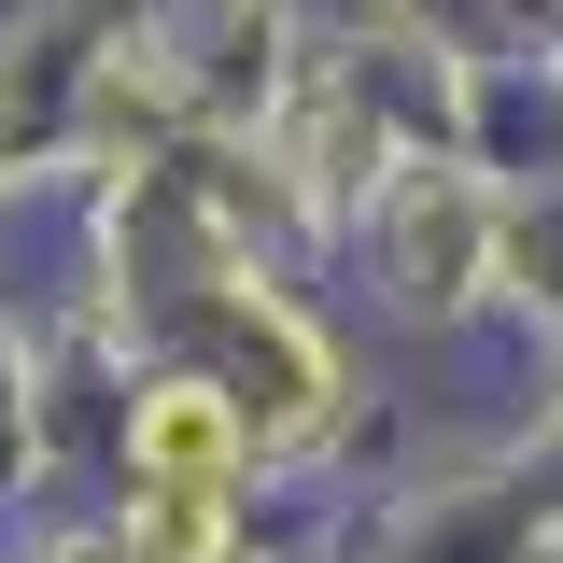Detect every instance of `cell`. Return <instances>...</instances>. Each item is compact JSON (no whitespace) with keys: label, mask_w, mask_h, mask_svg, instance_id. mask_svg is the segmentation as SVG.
I'll list each match as a JSON object with an SVG mask.
<instances>
[{"label":"cell","mask_w":563,"mask_h":563,"mask_svg":"<svg viewBox=\"0 0 563 563\" xmlns=\"http://www.w3.org/2000/svg\"><path fill=\"white\" fill-rule=\"evenodd\" d=\"M70 563H113V550H70Z\"/></svg>","instance_id":"cell-4"},{"label":"cell","mask_w":563,"mask_h":563,"mask_svg":"<svg viewBox=\"0 0 563 563\" xmlns=\"http://www.w3.org/2000/svg\"><path fill=\"white\" fill-rule=\"evenodd\" d=\"M409 254H422V296H465V198H451V184H422Z\"/></svg>","instance_id":"cell-2"},{"label":"cell","mask_w":563,"mask_h":563,"mask_svg":"<svg viewBox=\"0 0 563 563\" xmlns=\"http://www.w3.org/2000/svg\"><path fill=\"white\" fill-rule=\"evenodd\" d=\"M225 465H240V422H225V395H198V380L141 395V479H155V493H225Z\"/></svg>","instance_id":"cell-1"},{"label":"cell","mask_w":563,"mask_h":563,"mask_svg":"<svg viewBox=\"0 0 563 563\" xmlns=\"http://www.w3.org/2000/svg\"><path fill=\"white\" fill-rule=\"evenodd\" d=\"M211 493H155V521H141V563H211Z\"/></svg>","instance_id":"cell-3"}]
</instances>
